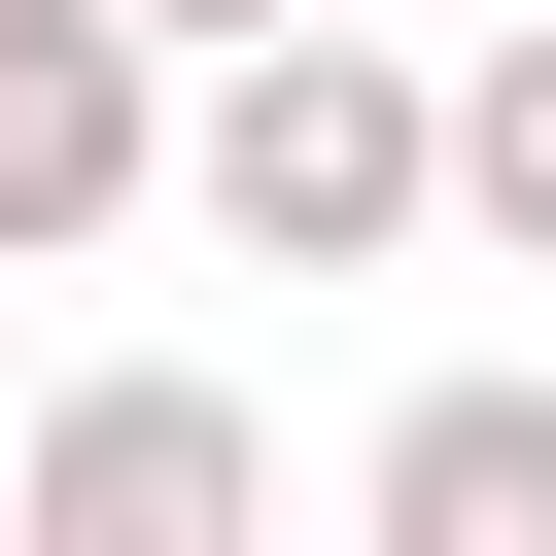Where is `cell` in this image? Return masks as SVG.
<instances>
[{"mask_svg":"<svg viewBox=\"0 0 556 556\" xmlns=\"http://www.w3.org/2000/svg\"><path fill=\"white\" fill-rule=\"evenodd\" d=\"M174 208H208L243 278H417V243H452V70L348 35V0H278V35L174 70Z\"/></svg>","mask_w":556,"mask_h":556,"instance_id":"1","label":"cell"},{"mask_svg":"<svg viewBox=\"0 0 556 556\" xmlns=\"http://www.w3.org/2000/svg\"><path fill=\"white\" fill-rule=\"evenodd\" d=\"M243 521H278V417L208 348H70L0 417V556H243Z\"/></svg>","mask_w":556,"mask_h":556,"instance_id":"2","label":"cell"},{"mask_svg":"<svg viewBox=\"0 0 556 556\" xmlns=\"http://www.w3.org/2000/svg\"><path fill=\"white\" fill-rule=\"evenodd\" d=\"M174 208V35L139 0H0V278H104Z\"/></svg>","mask_w":556,"mask_h":556,"instance_id":"3","label":"cell"},{"mask_svg":"<svg viewBox=\"0 0 556 556\" xmlns=\"http://www.w3.org/2000/svg\"><path fill=\"white\" fill-rule=\"evenodd\" d=\"M348 521H382V556H556V348H452V382L348 452Z\"/></svg>","mask_w":556,"mask_h":556,"instance_id":"4","label":"cell"},{"mask_svg":"<svg viewBox=\"0 0 556 556\" xmlns=\"http://www.w3.org/2000/svg\"><path fill=\"white\" fill-rule=\"evenodd\" d=\"M452 243H486V278H556V0L452 70Z\"/></svg>","mask_w":556,"mask_h":556,"instance_id":"5","label":"cell"},{"mask_svg":"<svg viewBox=\"0 0 556 556\" xmlns=\"http://www.w3.org/2000/svg\"><path fill=\"white\" fill-rule=\"evenodd\" d=\"M139 35H174V70H208V35H278V0H139Z\"/></svg>","mask_w":556,"mask_h":556,"instance_id":"6","label":"cell"},{"mask_svg":"<svg viewBox=\"0 0 556 556\" xmlns=\"http://www.w3.org/2000/svg\"><path fill=\"white\" fill-rule=\"evenodd\" d=\"M0 417H35V313H0Z\"/></svg>","mask_w":556,"mask_h":556,"instance_id":"7","label":"cell"}]
</instances>
